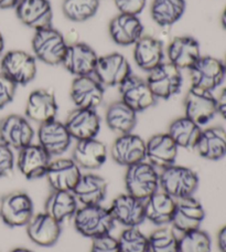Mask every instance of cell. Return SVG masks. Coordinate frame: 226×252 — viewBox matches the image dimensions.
I'll return each instance as SVG.
<instances>
[{
	"label": "cell",
	"instance_id": "27",
	"mask_svg": "<svg viewBox=\"0 0 226 252\" xmlns=\"http://www.w3.org/2000/svg\"><path fill=\"white\" fill-rule=\"evenodd\" d=\"M168 62L180 70H190L201 58V47L192 35L175 37L167 48Z\"/></svg>",
	"mask_w": 226,
	"mask_h": 252
},
{
	"label": "cell",
	"instance_id": "45",
	"mask_svg": "<svg viewBox=\"0 0 226 252\" xmlns=\"http://www.w3.org/2000/svg\"><path fill=\"white\" fill-rule=\"evenodd\" d=\"M218 100V114H220L226 121V88L221 91Z\"/></svg>",
	"mask_w": 226,
	"mask_h": 252
},
{
	"label": "cell",
	"instance_id": "22",
	"mask_svg": "<svg viewBox=\"0 0 226 252\" xmlns=\"http://www.w3.org/2000/svg\"><path fill=\"white\" fill-rule=\"evenodd\" d=\"M110 210L115 222L120 223L125 228L138 227L146 220L143 200L129 195L128 192L117 196L113 200Z\"/></svg>",
	"mask_w": 226,
	"mask_h": 252
},
{
	"label": "cell",
	"instance_id": "11",
	"mask_svg": "<svg viewBox=\"0 0 226 252\" xmlns=\"http://www.w3.org/2000/svg\"><path fill=\"white\" fill-rule=\"evenodd\" d=\"M132 73V66L125 56L113 52L98 57L94 76L105 87H119Z\"/></svg>",
	"mask_w": 226,
	"mask_h": 252
},
{
	"label": "cell",
	"instance_id": "1",
	"mask_svg": "<svg viewBox=\"0 0 226 252\" xmlns=\"http://www.w3.org/2000/svg\"><path fill=\"white\" fill-rule=\"evenodd\" d=\"M73 222L75 230L89 239L110 235L116 223L110 208L102 204L82 206L75 213Z\"/></svg>",
	"mask_w": 226,
	"mask_h": 252
},
{
	"label": "cell",
	"instance_id": "21",
	"mask_svg": "<svg viewBox=\"0 0 226 252\" xmlns=\"http://www.w3.org/2000/svg\"><path fill=\"white\" fill-rule=\"evenodd\" d=\"M205 219V210L203 205L193 196L178 199L175 202L174 215L171 224L181 233L201 228Z\"/></svg>",
	"mask_w": 226,
	"mask_h": 252
},
{
	"label": "cell",
	"instance_id": "43",
	"mask_svg": "<svg viewBox=\"0 0 226 252\" xmlns=\"http://www.w3.org/2000/svg\"><path fill=\"white\" fill-rule=\"evenodd\" d=\"M89 252H120L117 238L110 235H105L92 239Z\"/></svg>",
	"mask_w": 226,
	"mask_h": 252
},
{
	"label": "cell",
	"instance_id": "30",
	"mask_svg": "<svg viewBox=\"0 0 226 252\" xmlns=\"http://www.w3.org/2000/svg\"><path fill=\"white\" fill-rule=\"evenodd\" d=\"M72 158L80 168L87 170L98 169L106 163L107 147L97 138L78 141Z\"/></svg>",
	"mask_w": 226,
	"mask_h": 252
},
{
	"label": "cell",
	"instance_id": "9",
	"mask_svg": "<svg viewBox=\"0 0 226 252\" xmlns=\"http://www.w3.org/2000/svg\"><path fill=\"white\" fill-rule=\"evenodd\" d=\"M184 116L202 127L218 114L216 96L213 92L191 87L184 97Z\"/></svg>",
	"mask_w": 226,
	"mask_h": 252
},
{
	"label": "cell",
	"instance_id": "39",
	"mask_svg": "<svg viewBox=\"0 0 226 252\" xmlns=\"http://www.w3.org/2000/svg\"><path fill=\"white\" fill-rule=\"evenodd\" d=\"M117 241L120 252H150L148 237L138 227L125 228Z\"/></svg>",
	"mask_w": 226,
	"mask_h": 252
},
{
	"label": "cell",
	"instance_id": "40",
	"mask_svg": "<svg viewBox=\"0 0 226 252\" xmlns=\"http://www.w3.org/2000/svg\"><path fill=\"white\" fill-rule=\"evenodd\" d=\"M212 240L201 228L182 233L179 238V252H211Z\"/></svg>",
	"mask_w": 226,
	"mask_h": 252
},
{
	"label": "cell",
	"instance_id": "13",
	"mask_svg": "<svg viewBox=\"0 0 226 252\" xmlns=\"http://www.w3.org/2000/svg\"><path fill=\"white\" fill-rule=\"evenodd\" d=\"M18 152L16 165L22 176L29 181L45 177L52 157L39 144L31 143Z\"/></svg>",
	"mask_w": 226,
	"mask_h": 252
},
{
	"label": "cell",
	"instance_id": "16",
	"mask_svg": "<svg viewBox=\"0 0 226 252\" xmlns=\"http://www.w3.org/2000/svg\"><path fill=\"white\" fill-rule=\"evenodd\" d=\"M104 94L105 88L93 75L75 78L70 90L72 102L80 109L96 110L102 104Z\"/></svg>",
	"mask_w": 226,
	"mask_h": 252
},
{
	"label": "cell",
	"instance_id": "47",
	"mask_svg": "<svg viewBox=\"0 0 226 252\" xmlns=\"http://www.w3.org/2000/svg\"><path fill=\"white\" fill-rule=\"evenodd\" d=\"M19 0H0V9L16 8Z\"/></svg>",
	"mask_w": 226,
	"mask_h": 252
},
{
	"label": "cell",
	"instance_id": "31",
	"mask_svg": "<svg viewBox=\"0 0 226 252\" xmlns=\"http://www.w3.org/2000/svg\"><path fill=\"white\" fill-rule=\"evenodd\" d=\"M134 60L140 70L149 73L165 61L164 44L150 35H142L134 44Z\"/></svg>",
	"mask_w": 226,
	"mask_h": 252
},
{
	"label": "cell",
	"instance_id": "12",
	"mask_svg": "<svg viewBox=\"0 0 226 252\" xmlns=\"http://www.w3.org/2000/svg\"><path fill=\"white\" fill-rule=\"evenodd\" d=\"M120 100L136 113L147 111L156 104L157 98L144 79L130 74L119 87Z\"/></svg>",
	"mask_w": 226,
	"mask_h": 252
},
{
	"label": "cell",
	"instance_id": "15",
	"mask_svg": "<svg viewBox=\"0 0 226 252\" xmlns=\"http://www.w3.org/2000/svg\"><path fill=\"white\" fill-rule=\"evenodd\" d=\"M111 155L115 163L129 167L146 160V141L134 133L121 134L113 143Z\"/></svg>",
	"mask_w": 226,
	"mask_h": 252
},
{
	"label": "cell",
	"instance_id": "32",
	"mask_svg": "<svg viewBox=\"0 0 226 252\" xmlns=\"http://www.w3.org/2000/svg\"><path fill=\"white\" fill-rule=\"evenodd\" d=\"M177 200L162 190L156 191L146 200L144 217L156 226H167L172 221Z\"/></svg>",
	"mask_w": 226,
	"mask_h": 252
},
{
	"label": "cell",
	"instance_id": "4",
	"mask_svg": "<svg viewBox=\"0 0 226 252\" xmlns=\"http://www.w3.org/2000/svg\"><path fill=\"white\" fill-rule=\"evenodd\" d=\"M126 190L140 200H146L160 188L158 169L147 160L139 161L127 167L125 174Z\"/></svg>",
	"mask_w": 226,
	"mask_h": 252
},
{
	"label": "cell",
	"instance_id": "6",
	"mask_svg": "<svg viewBox=\"0 0 226 252\" xmlns=\"http://www.w3.org/2000/svg\"><path fill=\"white\" fill-rule=\"evenodd\" d=\"M146 81L157 100H169L180 93L183 85L181 70L168 61L149 72Z\"/></svg>",
	"mask_w": 226,
	"mask_h": 252
},
{
	"label": "cell",
	"instance_id": "19",
	"mask_svg": "<svg viewBox=\"0 0 226 252\" xmlns=\"http://www.w3.org/2000/svg\"><path fill=\"white\" fill-rule=\"evenodd\" d=\"M15 9L18 19L34 31L52 26L53 9L50 0H19Z\"/></svg>",
	"mask_w": 226,
	"mask_h": 252
},
{
	"label": "cell",
	"instance_id": "29",
	"mask_svg": "<svg viewBox=\"0 0 226 252\" xmlns=\"http://www.w3.org/2000/svg\"><path fill=\"white\" fill-rule=\"evenodd\" d=\"M194 150L206 160H220L226 156V129L211 126L202 129Z\"/></svg>",
	"mask_w": 226,
	"mask_h": 252
},
{
	"label": "cell",
	"instance_id": "25",
	"mask_svg": "<svg viewBox=\"0 0 226 252\" xmlns=\"http://www.w3.org/2000/svg\"><path fill=\"white\" fill-rule=\"evenodd\" d=\"M179 147L168 133H159L146 142V160L158 169L175 164Z\"/></svg>",
	"mask_w": 226,
	"mask_h": 252
},
{
	"label": "cell",
	"instance_id": "17",
	"mask_svg": "<svg viewBox=\"0 0 226 252\" xmlns=\"http://www.w3.org/2000/svg\"><path fill=\"white\" fill-rule=\"evenodd\" d=\"M72 139L65 124L56 119L39 126V145L51 157L64 154L70 148Z\"/></svg>",
	"mask_w": 226,
	"mask_h": 252
},
{
	"label": "cell",
	"instance_id": "36",
	"mask_svg": "<svg viewBox=\"0 0 226 252\" xmlns=\"http://www.w3.org/2000/svg\"><path fill=\"white\" fill-rule=\"evenodd\" d=\"M185 8V0H152L150 15L158 26L170 27L183 17Z\"/></svg>",
	"mask_w": 226,
	"mask_h": 252
},
{
	"label": "cell",
	"instance_id": "8",
	"mask_svg": "<svg viewBox=\"0 0 226 252\" xmlns=\"http://www.w3.org/2000/svg\"><path fill=\"white\" fill-rule=\"evenodd\" d=\"M189 72L191 87L209 92L221 87L226 78L223 61L211 56H201Z\"/></svg>",
	"mask_w": 226,
	"mask_h": 252
},
{
	"label": "cell",
	"instance_id": "33",
	"mask_svg": "<svg viewBox=\"0 0 226 252\" xmlns=\"http://www.w3.org/2000/svg\"><path fill=\"white\" fill-rule=\"evenodd\" d=\"M78 200L72 191L52 190L44 204V213L51 216L60 223L73 219L78 211Z\"/></svg>",
	"mask_w": 226,
	"mask_h": 252
},
{
	"label": "cell",
	"instance_id": "50",
	"mask_svg": "<svg viewBox=\"0 0 226 252\" xmlns=\"http://www.w3.org/2000/svg\"><path fill=\"white\" fill-rule=\"evenodd\" d=\"M10 252H32L31 251L30 249H27V248H16V249H13V250H11Z\"/></svg>",
	"mask_w": 226,
	"mask_h": 252
},
{
	"label": "cell",
	"instance_id": "42",
	"mask_svg": "<svg viewBox=\"0 0 226 252\" xmlns=\"http://www.w3.org/2000/svg\"><path fill=\"white\" fill-rule=\"evenodd\" d=\"M17 92V85L0 72V110L13 101Z\"/></svg>",
	"mask_w": 226,
	"mask_h": 252
},
{
	"label": "cell",
	"instance_id": "41",
	"mask_svg": "<svg viewBox=\"0 0 226 252\" xmlns=\"http://www.w3.org/2000/svg\"><path fill=\"white\" fill-rule=\"evenodd\" d=\"M16 166L13 150L0 143V178L11 176Z\"/></svg>",
	"mask_w": 226,
	"mask_h": 252
},
{
	"label": "cell",
	"instance_id": "5",
	"mask_svg": "<svg viewBox=\"0 0 226 252\" xmlns=\"http://www.w3.org/2000/svg\"><path fill=\"white\" fill-rule=\"evenodd\" d=\"M33 215V201L26 191L8 192L0 199V218L8 227H26Z\"/></svg>",
	"mask_w": 226,
	"mask_h": 252
},
{
	"label": "cell",
	"instance_id": "26",
	"mask_svg": "<svg viewBox=\"0 0 226 252\" xmlns=\"http://www.w3.org/2000/svg\"><path fill=\"white\" fill-rule=\"evenodd\" d=\"M72 138L76 141L96 138L101 129V118L96 110L76 107L64 122Z\"/></svg>",
	"mask_w": 226,
	"mask_h": 252
},
{
	"label": "cell",
	"instance_id": "44",
	"mask_svg": "<svg viewBox=\"0 0 226 252\" xmlns=\"http://www.w3.org/2000/svg\"><path fill=\"white\" fill-rule=\"evenodd\" d=\"M114 2L120 13L139 16L146 8L147 0H114Z\"/></svg>",
	"mask_w": 226,
	"mask_h": 252
},
{
	"label": "cell",
	"instance_id": "23",
	"mask_svg": "<svg viewBox=\"0 0 226 252\" xmlns=\"http://www.w3.org/2000/svg\"><path fill=\"white\" fill-rule=\"evenodd\" d=\"M27 228V235L34 245L43 248L52 247L61 237V223L49 216L47 213L33 215Z\"/></svg>",
	"mask_w": 226,
	"mask_h": 252
},
{
	"label": "cell",
	"instance_id": "28",
	"mask_svg": "<svg viewBox=\"0 0 226 252\" xmlns=\"http://www.w3.org/2000/svg\"><path fill=\"white\" fill-rule=\"evenodd\" d=\"M108 183L96 174H82L79 183L73 189L76 200L83 206L101 205L107 196Z\"/></svg>",
	"mask_w": 226,
	"mask_h": 252
},
{
	"label": "cell",
	"instance_id": "10",
	"mask_svg": "<svg viewBox=\"0 0 226 252\" xmlns=\"http://www.w3.org/2000/svg\"><path fill=\"white\" fill-rule=\"evenodd\" d=\"M34 129L26 116L10 114L0 120V143L20 151L33 143Z\"/></svg>",
	"mask_w": 226,
	"mask_h": 252
},
{
	"label": "cell",
	"instance_id": "20",
	"mask_svg": "<svg viewBox=\"0 0 226 252\" xmlns=\"http://www.w3.org/2000/svg\"><path fill=\"white\" fill-rule=\"evenodd\" d=\"M82 173L73 158H57L51 160L45 178L52 190L73 191Z\"/></svg>",
	"mask_w": 226,
	"mask_h": 252
},
{
	"label": "cell",
	"instance_id": "35",
	"mask_svg": "<svg viewBox=\"0 0 226 252\" xmlns=\"http://www.w3.org/2000/svg\"><path fill=\"white\" fill-rule=\"evenodd\" d=\"M201 132L202 128L200 125L194 123L187 116H181L171 122L167 133L170 135L179 148L194 150Z\"/></svg>",
	"mask_w": 226,
	"mask_h": 252
},
{
	"label": "cell",
	"instance_id": "3",
	"mask_svg": "<svg viewBox=\"0 0 226 252\" xmlns=\"http://www.w3.org/2000/svg\"><path fill=\"white\" fill-rule=\"evenodd\" d=\"M31 46L35 59L48 65H58L62 63L69 44L60 31L50 26L34 31Z\"/></svg>",
	"mask_w": 226,
	"mask_h": 252
},
{
	"label": "cell",
	"instance_id": "18",
	"mask_svg": "<svg viewBox=\"0 0 226 252\" xmlns=\"http://www.w3.org/2000/svg\"><path fill=\"white\" fill-rule=\"evenodd\" d=\"M58 111L56 94L49 89H37L29 94L26 104V118L38 124L56 120Z\"/></svg>",
	"mask_w": 226,
	"mask_h": 252
},
{
	"label": "cell",
	"instance_id": "34",
	"mask_svg": "<svg viewBox=\"0 0 226 252\" xmlns=\"http://www.w3.org/2000/svg\"><path fill=\"white\" fill-rule=\"evenodd\" d=\"M137 114L125 103L119 100L108 105L105 121L108 128L117 134L133 133L137 124Z\"/></svg>",
	"mask_w": 226,
	"mask_h": 252
},
{
	"label": "cell",
	"instance_id": "37",
	"mask_svg": "<svg viewBox=\"0 0 226 252\" xmlns=\"http://www.w3.org/2000/svg\"><path fill=\"white\" fill-rule=\"evenodd\" d=\"M99 0H63V15L73 22H84L96 15Z\"/></svg>",
	"mask_w": 226,
	"mask_h": 252
},
{
	"label": "cell",
	"instance_id": "7",
	"mask_svg": "<svg viewBox=\"0 0 226 252\" xmlns=\"http://www.w3.org/2000/svg\"><path fill=\"white\" fill-rule=\"evenodd\" d=\"M0 69L17 87L27 85L37 75V59L33 55L22 50H11L4 53L0 61Z\"/></svg>",
	"mask_w": 226,
	"mask_h": 252
},
{
	"label": "cell",
	"instance_id": "51",
	"mask_svg": "<svg viewBox=\"0 0 226 252\" xmlns=\"http://www.w3.org/2000/svg\"><path fill=\"white\" fill-rule=\"evenodd\" d=\"M223 63H224V67H225V72H226V56H225V59L223 60Z\"/></svg>",
	"mask_w": 226,
	"mask_h": 252
},
{
	"label": "cell",
	"instance_id": "49",
	"mask_svg": "<svg viewBox=\"0 0 226 252\" xmlns=\"http://www.w3.org/2000/svg\"><path fill=\"white\" fill-rule=\"evenodd\" d=\"M3 50H4V39H3L2 32H1V31H0V57L2 56Z\"/></svg>",
	"mask_w": 226,
	"mask_h": 252
},
{
	"label": "cell",
	"instance_id": "48",
	"mask_svg": "<svg viewBox=\"0 0 226 252\" xmlns=\"http://www.w3.org/2000/svg\"><path fill=\"white\" fill-rule=\"evenodd\" d=\"M221 25H222L223 29L226 30V6L222 12V16H221Z\"/></svg>",
	"mask_w": 226,
	"mask_h": 252
},
{
	"label": "cell",
	"instance_id": "24",
	"mask_svg": "<svg viewBox=\"0 0 226 252\" xmlns=\"http://www.w3.org/2000/svg\"><path fill=\"white\" fill-rule=\"evenodd\" d=\"M143 25L138 16L118 13L108 25L111 39L121 47H129L143 35Z\"/></svg>",
	"mask_w": 226,
	"mask_h": 252
},
{
	"label": "cell",
	"instance_id": "38",
	"mask_svg": "<svg viewBox=\"0 0 226 252\" xmlns=\"http://www.w3.org/2000/svg\"><path fill=\"white\" fill-rule=\"evenodd\" d=\"M149 251L150 252H179V238L172 228L161 226L150 233Z\"/></svg>",
	"mask_w": 226,
	"mask_h": 252
},
{
	"label": "cell",
	"instance_id": "14",
	"mask_svg": "<svg viewBox=\"0 0 226 252\" xmlns=\"http://www.w3.org/2000/svg\"><path fill=\"white\" fill-rule=\"evenodd\" d=\"M97 60V53L92 47L84 42H76L67 46L61 64L75 78H79L93 75Z\"/></svg>",
	"mask_w": 226,
	"mask_h": 252
},
{
	"label": "cell",
	"instance_id": "46",
	"mask_svg": "<svg viewBox=\"0 0 226 252\" xmlns=\"http://www.w3.org/2000/svg\"><path fill=\"white\" fill-rule=\"evenodd\" d=\"M218 246L221 252H226V224L218 232Z\"/></svg>",
	"mask_w": 226,
	"mask_h": 252
},
{
	"label": "cell",
	"instance_id": "2",
	"mask_svg": "<svg viewBox=\"0 0 226 252\" xmlns=\"http://www.w3.org/2000/svg\"><path fill=\"white\" fill-rule=\"evenodd\" d=\"M160 187L175 200L191 197L198 190L200 179L196 170L180 165H171L161 169Z\"/></svg>",
	"mask_w": 226,
	"mask_h": 252
}]
</instances>
